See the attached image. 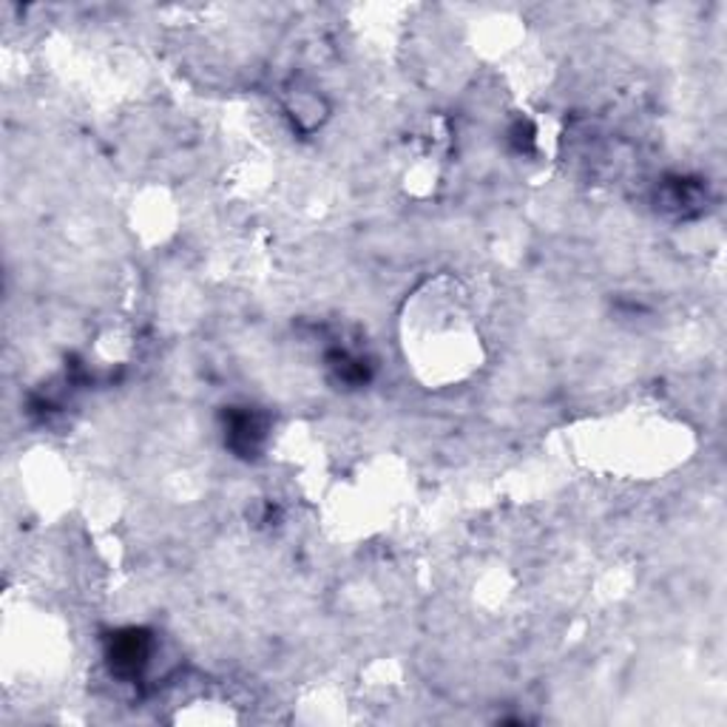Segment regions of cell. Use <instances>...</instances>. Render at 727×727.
<instances>
[{"mask_svg": "<svg viewBox=\"0 0 727 727\" xmlns=\"http://www.w3.org/2000/svg\"><path fill=\"white\" fill-rule=\"evenodd\" d=\"M151 657V640L149 633L142 631H122L117 633V640L111 642V668L120 676H137L142 668L149 665Z\"/></svg>", "mask_w": 727, "mask_h": 727, "instance_id": "6da1fadb", "label": "cell"}]
</instances>
